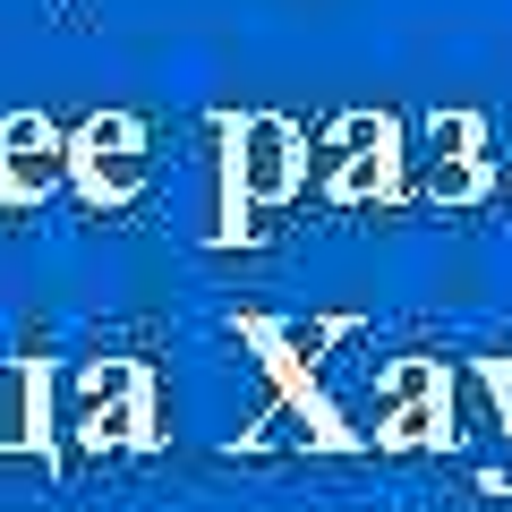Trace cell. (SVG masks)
Segmentation results:
<instances>
[{
    "label": "cell",
    "instance_id": "obj_10",
    "mask_svg": "<svg viewBox=\"0 0 512 512\" xmlns=\"http://www.w3.org/2000/svg\"><path fill=\"white\" fill-rule=\"evenodd\" d=\"M495 197H512V163H495Z\"/></svg>",
    "mask_w": 512,
    "mask_h": 512
},
{
    "label": "cell",
    "instance_id": "obj_7",
    "mask_svg": "<svg viewBox=\"0 0 512 512\" xmlns=\"http://www.w3.org/2000/svg\"><path fill=\"white\" fill-rule=\"evenodd\" d=\"M69 188V128L52 111H0V214H35Z\"/></svg>",
    "mask_w": 512,
    "mask_h": 512
},
{
    "label": "cell",
    "instance_id": "obj_5",
    "mask_svg": "<svg viewBox=\"0 0 512 512\" xmlns=\"http://www.w3.org/2000/svg\"><path fill=\"white\" fill-rule=\"evenodd\" d=\"M444 367L453 359H384L376 393L350 427H359L367 453H453V427H444Z\"/></svg>",
    "mask_w": 512,
    "mask_h": 512
},
{
    "label": "cell",
    "instance_id": "obj_2",
    "mask_svg": "<svg viewBox=\"0 0 512 512\" xmlns=\"http://www.w3.org/2000/svg\"><path fill=\"white\" fill-rule=\"evenodd\" d=\"M308 197L316 205H410V128L393 111H342L308 137Z\"/></svg>",
    "mask_w": 512,
    "mask_h": 512
},
{
    "label": "cell",
    "instance_id": "obj_3",
    "mask_svg": "<svg viewBox=\"0 0 512 512\" xmlns=\"http://www.w3.org/2000/svg\"><path fill=\"white\" fill-rule=\"evenodd\" d=\"M222 163H231V188L248 205V222L265 231L274 214H291L308 197V137H299L282 111H222L214 120Z\"/></svg>",
    "mask_w": 512,
    "mask_h": 512
},
{
    "label": "cell",
    "instance_id": "obj_9",
    "mask_svg": "<svg viewBox=\"0 0 512 512\" xmlns=\"http://www.w3.org/2000/svg\"><path fill=\"white\" fill-rule=\"evenodd\" d=\"M478 376H487L495 410H504V427H512V350H504V359H478Z\"/></svg>",
    "mask_w": 512,
    "mask_h": 512
},
{
    "label": "cell",
    "instance_id": "obj_8",
    "mask_svg": "<svg viewBox=\"0 0 512 512\" xmlns=\"http://www.w3.org/2000/svg\"><path fill=\"white\" fill-rule=\"evenodd\" d=\"M0 453H35L60 478V436H52V367L43 359H0Z\"/></svg>",
    "mask_w": 512,
    "mask_h": 512
},
{
    "label": "cell",
    "instance_id": "obj_6",
    "mask_svg": "<svg viewBox=\"0 0 512 512\" xmlns=\"http://www.w3.org/2000/svg\"><path fill=\"white\" fill-rule=\"evenodd\" d=\"M495 128L478 111H427L410 137V197L419 205H487L495 197Z\"/></svg>",
    "mask_w": 512,
    "mask_h": 512
},
{
    "label": "cell",
    "instance_id": "obj_1",
    "mask_svg": "<svg viewBox=\"0 0 512 512\" xmlns=\"http://www.w3.org/2000/svg\"><path fill=\"white\" fill-rule=\"evenodd\" d=\"M52 436L69 453H154L163 444V384L146 359H69L52 367Z\"/></svg>",
    "mask_w": 512,
    "mask_h": 512
},
{
    "label": "cell",
    "instance_id": "obj_4",
    "mask_svg": "<svg viewBox=\"0 0 512 512\" xmlns=\"http://www.w3.org/2000/svg\"><path fill=\"white\" fill-rule=\"evenodd\" d=\"M154 188V128L137 111H94L69 128V197L86 214H137Z\"/></svg>",
    "mask_w": 512,
    "mask_h": 512
}]
</instances>
